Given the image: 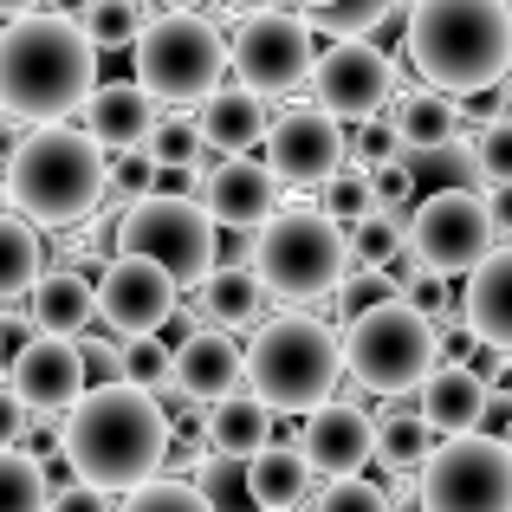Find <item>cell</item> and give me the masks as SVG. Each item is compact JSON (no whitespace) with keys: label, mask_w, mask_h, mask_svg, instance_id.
Returning a JSON list of instances; mask_svg holds the SVG:
<instances>
[{"label":"cell","mask_w":512,"mask_h":512,"mask_svg":"<svg viewBox=\"0 0 512 512\" xmlns=\"http://www.w3.org/2000/svg\"><path fill=\"white\" fill-rule=\"evenodd\" d=\"M163 448H169V409L130 383L85 389L59 415V461L72 467L78 487L104 493V500L111 493L124 500L130 487L163 474Z\"/></svg>","instance_id":"cell-1"},{"label":"cell","mask_w":512,"mask_h":512,"mask_svg":"<svg viewBox=\"0 0 512 512\" xmlns=\"http://www.w3.org/2000/svg\"><path fill=\"white\" fill-rule=\"evenodd\" d=\"M98 52L78 33L72 13H26L0 26V117L20 124H59L91 98Z\"/></svg>","instance_id":"cell-2"},{"label":"cell","mask_w":512,"mask_h":512,"mask_svg":"<svg viewBox=\"0 0 512 512\" xmlns=\"http://www.w3.org/2000/svg\"><path fill=\"white\" fill-rule=\"evenodd\" d=\"M104 163L111 156L72 124H33L7 156V175H0V195H7V214H20L39 234H59V227H78L98 214L104 201Z\"/></svg>","instance_id":"cell-3"},{"label":"cell","mask_w":512,"mask_h":512,"mask_svg":"<svg viewBox=\"0 0 512 512\" xmlns=\"http://www.w3.org/2000/svg\"><path fill=\"white\" fill-rule=\"evenodd\" d=\"M409 65L441 98L493 91L512 65L506 0H409Z\"/></svg>","instance_id":"cell-4"},{"label":"cell","mask_w":512,"mask_h":512,"mask_svg":"<svg viewBox=\"0 0 512 512\" xmlns=\"http://www.w3.org/2000/svg\"><path fill=\"white\" fill-rule=\"evenodd\" d=\"M240 357H247V396L260 402L266 415H286V422L325 409V402L338 396V376H344L338 331L312 312L266 318Z\"/></svg>","instance_id":"cell-5"},{"label":"cell","mask_w":512,"mask_h":512,"mask_svg":"<svg viewBox=\"0 0 512 512\" xmlns=\"http://www.w3.org/2000/svg\"><path fill=\"white\" fill-rule=\"evenodd\" d=\"M253 260L247 273L260 279L266 299H286V305H305V299H325V292L344 286L350 273V253H344V227L318 208H279L273 221L253 227Z\"/></svg>","instance_id":"cell-6"},{"label":"cell","mask_w":512,"mask_h":512,"mask_svg":"<svg viewBox=\"0 0 512 512\" xmlns=\"http://www.w3.org/2000/svg\"><path fill=\"white\" fill-rule=\"evenodd\" d=\"M338 350H344L350 383H363L370 396H383V402H402V396H415L422 376L441 363V331L428 325L415 305L376 299L370 312H357L344 325Z\"/></svg>","instance_id":"cell-7"},{"label":"cell","mask_w":512,"mask_h":512,"mask_svg":"<svg viewBox=\"0 0 512 512\" xmlns=\"http://www.w3.org/2000/svg\"><path fill=\"white\" fill-rule=\"evenodd\" d=\"M130 46H137L130 85L150 104H201L227 85V33L208 13H156V20H143Z\"/></svg>","instance_id":"cell-8"},{"label":"cell","mask_w":512,"mask_h":512,"mask_svg":"<svg viewBox=\"0 0 512 512\" xmlns=\"http://www.w3.org/2000/svg\"><path fill=\"white\" fill-rule=\"evenodd\" d=\"M117 260H150L169 273L175 292H195L214 266V221L195 208V195H143L117 214Z\"/></svg>","instance_id":"cell-9"},{"label":"cell","mask_w":512,"mask_h":512,"mask_svg":"<svg viewBox=\"0 0 512 512\" xmlns=\"http://www.w3.org/2000/svg\"><path fill=\"white\" fill-rule=\"evenodd\" d=\"M415 512H512V441L448 435L415 474Z\"/></svg>","instance_id":"cell-10"},{"label":"cell","mask_w":512,"mask_h":512,"mask_svg":"<svg viewBox=\"0 0 512 512\" xmlns=\"http://www.w3.org/2000/svg\"><path fill=\"white\" fill-rule=\"evenodd\" d=\"M402 247H409V260L422 266V273H435V279L474 273V266L500 247L487 195H474V188H435V195L402 221Z\"/></svg>","instance_id":"cell-11"},{"label":"cell","mask_w":512,"mask_h":512,"mask_svg":"<svg viewBox=\"0 0 512 512\" xmlns=\"http://www.w3.org/2000/svg\"><path fill=\"white\" fill-rule=\"evenodd\" d=\"M312 59H318V46H312V33H305V20L299 13H279V7L240 13L234 39H227V72H234V85L253 91V98L292 91L312 72Z\"/></svg>","instance_id":"cell-12"},{"label":"cell","mask_w":512,"mask_h":512,"mask_svg":"<svg viewBox=\"0 0 512 512\" xmlns=\"http://www.w3.org/2000/svg\"><path fill=\"white\" fill-rule=\"evenodd\" d=\"M266 175L279 182V195H299V188H325L344 169V124L318 104H292V111L266 117Z\"/></svg>","instance_id":"cell-13"},{"label":"cell","mask_w":512,"mask_h":512,"mask_svg":"<svg viewBox=\"0 0 512 512\" xmlns=\"http://www.w3.org/2000/svg\"><path fill=\"white\" fill-rule=\"evenodd\" d=\"M312 104L331 111L344 124H363V117H383V104L396 98V59H389L376 39H350V46H325L312 59Z\"/></svg>","instance_id":"cell-14"},{"label":"cell","mask_w":512,"mask_h":512,"mask_svg":"<svg viewBox=\"0 0 512 512\" xmlns=\"http://www.w3.org/2000/svg\"><path fill=\"white\" fill-rule=\"evenodd\" d=\"M175 299H182V292H175L169 273H156L150 260H111L104 279H98V292H91V318H104L111 338L130 344V338H156L175 318Z\"/></svg>","instance_id":"cell-15"},{"label":"cell","mask_w":512,"mask_h":512,"mask_svg":"<svg viewBox=\"0 0 512 512\" xmlns=\"http://www.w3.org/2000/svg\"><path fill=\"white\" fill-rule=\"evenodd\" d=\"M370 448H376L370 409L350 402V396H331L325 409H312V415H305V428L292 435V454L305 461V474H312V480H350V474H363V467H370Z\"/></svg>","instance_id":"cell-16"},{"label":"cell","mask_w":512,"mask_h":512,"mask_svg":"<svg viewBox=\"0 0 512 512\" xmlns=\"http://www.w3.org/2000/svg\"><path fill=\"white\" fill-rule=\"evenodd\" d=\"M247 389V357H240V344L227 338V331H188L182 344L169 350V402H227Z\"/></svg>","instance_id":"cell-17"},{"label":"cell","mask_w":512,"mask_h":512,"mask_svg":"<svg viewBox=\"0 0 512 512\" xmlns=\"http://www.w3.org/2000/svg\"><path fill=\"white\" fill-rule=\"evenodd\" d=\"M201 214H208L221 234H253L260 221L279 214V182L266 175L260 156H221L208 175H201Z\"/></svg>","instance_id":"cell-18"},{"label":"cell","mask_w":512,"mask_h":512,"mask_svg":"<svg viewBox=\"0 0 512 512\" xmlns=\"http://www.w3.org/2000/svg\"><path fill=\"white\" fill-rule=\"evenodd\" d=\"M7 396L20 402L26 415H65L78 396H85V363H78V344L72 338H26L20 357H13Z\"/></svg>","instance_id":"cell-19"},{"label":"cell","mask_w":512,"mask_h":512,"mask_svg":"<svg viewBox=\"0 0 512 512\" xmlns=\"http://www.w3.org/2000/svg\"><path fill=\"white\" fill-rule=\"evenodd\" d=\"M487 396L493 389L480 383L467 363H435V370L422 376V389H415V415L435 428V441L480 435V428H487Z\"/></svg>","instance_id":"cell-20"},{"label":"cell","mask_w":512,"mask_h":512,"mask_svg":"<svg viewBox=\"0 0 512 512\" xmlns=\"http://www.w3.org/2000/svg\"><path fill=\"white\" fill-rule=\"evenodd\" d=\"M461 325L474 344L512 350V247H493L487 260L467 273V299H461Z\"/></svg>","instance_id":"cell-21"},{"label":"cell","mask_w":512,"mask_h":512,"mask_svg":"<svg viewBox=\"0 0 512 512\" xmlns=\"http://www.w3.org/2000/svg\"><path fill=\"white\" fill-rule=\"evenodd\" d=\"M26 325H33V338L78 344V331H91V279L72 273V266H46L39 286L26 292Z\"/></svg>","instance_id":"cell-22"},{"label":"cell","mask_w":512,"mask_h":512,"mask_svg":"<svg viewBox=\"0 0 512 512\" xmlns=\"http://www.w3.org/2000/svg\"><path fill=\"white\" fill-rule=\"evenodd\" d=\"M85 111V137L98 143V150H137L143 143V130L156 124V104L143 98L137 85H91V98L78 104Z\"/></svg>","instance_id":"cell-23"},{"label":"cell","mask_w":512,"mask_h":512,"mask_svg":"<svg viewBox=\"0 0 512 512\" xmlns=\"http://www.w3.org/2000/svg\"><path fill=\"white\" fill-rule=\"evenodd\" d=\"M195 137H201V150L247 156L253 143L266 137V98H253V91H240V85H221L214 98H201Z\"/></svg>","instance_id":"cell-24"},{"label":"cell","mask_w":512,"mask_h":512,"mask_svg":"<svg viewBox=\"0 0 512 512\" xmlns=\"http://www.w3.org/2000/svg\"><path fill=\"white\" fill-rule=\"evenodd\" d=\"M389 130H396V150H448V143H461V104L441 91H402V104L389 111Z\"/></svg>","instance_id":"cell-25"},{"label":"cell","mask_w":512,"mask_h":512,"mask_svg":"<svg viewBox=\"0 0 512 512\" xmlns=\"http://www.w3.org/2000/svg\"><path fill=\"white\" fill-rule=\"evenodd\" d=\"M201 422H208V454L214 461H253V454L273 441V415H266L247 389L227 396V402H214Z\"/></svg>","instance_id":"cell-26"},{"label":"cell","mask_w":512,"mask_h":512,"mask_svg":"<svg viewBox=\"0 0 512 512\" xmlns=\"http://www.w3.org/2000/svg\"><path fill=\"white\" fill-rule=\"evenodd\" d=\"M370 435H376L370 461H383L389 474H422V461L435 454V428H428L422 415L409 409V402H389V409H376V415H370Z\"/></svg>","instance_id":"cell-27"},{"label":"cell","mask_w":512,"mask_h":512,"mask_svg":"<svg viewBox=\"0 0 512 512\" xmlns=\"http://www.w3.org/2000/svg\"><path fill=\"white\" fill-rule=\"evenodd\" d=\"M247 493H253V512H299L305 493H312V474H305V461L292 448L266 441L247 461Z\"/></svg>","instance_id":"cell-28"},{"label":"cell","mask_w":512,"mask_h":512,"mask_svg":"<svg viewBox=\"0 0 512 512\" xmlns=\"http://www.w3.org/2000/svg\"><path fill=\"white\" fill-rule=\"evenodd\" d=\"M195 305H201V318H214V325H247V318L266 312V292H260V279H253L247 266H208L201 286H195Z\"/></svg>","instance_id":"cell-29"},{"label":"cell","mask_w":512,"mask_h":512,"mask_svg":"<svg viewBox=\"0 0 512 512\" xmlns=\"http://www.w3.org/2000/svg\"><path fill=\"white\" fill-rule=\"evenodd\" d=\"M46 234L26 227L20 214H0V299H26L46 273Z\"/></svg>","instance_id":"cell-30"},{"label":"cell","mask_w":512,"mask_h":512,"mask_svg":"<svg viewBox=\"0 0 512 512\" xmlns=\"http://www.w3.org/2000/svg\"><path fill=\"white\" fill-rule=\"evenodd\" d=\"M344 253H350V273H383L402 253V214H383V208L357 214L344 227Z\"/></svg>","instance_id":"cell-31"},{"label":"cell","mask_w":512,"mask_h":512,"mask_svg":"<svg viewBox=\"0 0 512 512\" xmlns=\"http://www.w3.org/2000/svg\"><path fill=\"white\" fill-rule=\"evenodd\" d=\"M299 20H305V33H312V46L318 39L350 46V39H370L376 26L389 20V7L383 0H331V7H318V13H299Z\"/></svg>","instance_id":"cell-32"},{"label":"cell","mask_w":512,"mask_h":512,"mask_svg":"<svg viewBox=\"0 0 512 512\" xmlns=\"http://www.w3.org/2000/svg\"><path fill=\"white\" fill-rule=\"evenodd\" d=\"M78 33L91 39V52H117L143 33V0H85L78 7Z\"/></svg>","instance_id":"cell-33"},{"label":"cell","mask_w":512,"mask_h":512,"mask_svg":"<svg viewBox=\"0 0 512 512\" xmlns=\"http://www.w3.org/2000/svg\"><path fill=\"white\" fill-rule=\"evenodd\" d=\"M137 150L150 156L156 169H195V156H201L195 117H182V111H156V124L143 130V143H137Z\"/></svg>","instance_id":"cell-34"},{"label":"cell","mask_w":512,"mask_h":512,"mask_svg":"<svg viewBox=\"0 0 512 512\" xmlns=\"http://www.w3.org/2000/svg\"><path fill=\"white\" fill-rule=\"evenodd\" d=\"M188 487L201 493V506L208 512H253V493H247V461H201L195 467V480Z\"/></svg>","instance_id":"cell-35"},{"label":"cell","mask_w":512,"mask_h":512,"mask_svg":"<svg viewBox=\"0 0 512 512\" xmlns=\"http://www.w3.org/2000/svg\"><path fill=\"white\" fill-rule=\"evenodd\" d=\"M0 512H46V480L39 461L20 448H0Z\"/></svg>","instance_id":"cell-36"},{"label":"cell","mask_w":512,"mask_h":512,"mask_svg":"<svg viewBox=\"0 0 512 512\" xmlns=\"http://www.w3.org/2000/svg\"><path fill=\"white\" fill-rule=\"evenodd\" d=\"M124 383L163 402L169 396V344L163 338H130L124 344Z\"/></svg>","instance_id":"cell-37"},{"label":"cell","mask_w":512,"mask_h":512,"mask_svg":"<svg viewBox=\"0 0 512 512\" xmlns=\"http://www.w3.org/2000/svg\"><path fill=\"white\" fill-rule=\"evenodd\" d=\"M111 512H208V506H201V493L188 487V480L156 474V480H143V487H130Z\"/></svg>","instance_id":"cell-38"},{"label":"cell","mask_w":512,"mask_h":512,"mask_svg":"<svg viewBox=\"0 0 512 512\" xmlns=\"http://www.w3.org/2000/svg\"><path fill=\"white\" fill-rule=\"evenodd\" d=\"M467 150H474L480 188H506L512 182V117H487V130H480Z\"/></svg>","instance_id":"cell-39"},{"label":"cell","mask_w":512,"mask_h":512,"mask_svg":"<svg viewBox=\"0 0 512 512\" xmlns=\"http://www.w3.org/2000/svg\"><path fill=\"white\" fill-rule=\"evenodd\" d=\"M318 195H325V208H318V214H331V221H338V227L376 208V195H370V169H357V163H344V169L331 175L325 188H318Z\"/></svg>","instance_id":"cell-40"},{"label":"cell","mask_w":512,"mask_h":512,"mask_svg":"<svg viewBox=\"0 0 512 512\" xmlns=\"http://www.w3.org/2000/svg\"><path fill=\"white\" fill-rule=\"evenodd\" d=\"M143 195H156V163L150 156H111L104 163V201H117V208H130V201H143Z\"/></svg>","instance_id":"cell-41"},{"label":"cell","mask_w":512,"mask_h":512,"mask_svg":"<svg viewBox=\"0 0 512 512\" xmlns=\"http://www.w3.org/2000/svg\"><path fill=\"white\" fill-rule=\"evenodd\" d=\"M396 130H389V117H363V124H350V137H344V163H357V169H383V163H396Z\"/></svg>","instance_id":"cell-42"},{"label":"cell","mask_w":512,"mask_h":512,"mask_svg":"<svg viewBox=\"0 0 512 512\" xmlns=\"http://www.w3.org/2000/svg\"><path fill=\"white\" fill-rule=\"evenodd\" d=\"M409 175H435L441 188H474L480 195V169H474V150L467 143H448V150H428V156H415V163H402Z\"/></svg>","instance_id":"cell-43"},{"label":"cell","mask_w":512,"mask_h":512,"mask_svg":"<svg viewBox=\"0 0 512 512\" xmlns=\"http://www.w3.org/2000/svg\"><path fill=\"white\" fill-rule=\"evenodd\" d=\"M312 512H389V500H383V487H376V480L350 474V480H325V487H318V500H312Z\"/></svg>","instance_id":"cell-44"},{"label":"cell","mask_w":512,"mask_h":512,"mask_svg":"<svg viewBox=\"0 0 512 512\" xmlns=\"http://www.w3.org/2000/svg\"><path fill=\"white\" fill-rule=\"evenodd\" d=\"M78 363H85V389L124 383V344L117 338H85L78 344Z\"/></svg>","instance_id":"cell-45"},{"label":"cell","mask_w":512,"mask_h":512,"mask_svg":"<svg viewBox=\"0 0 512 512\" xmlns=\"http://www.w3.org/2000/svg\"><path fill=\"white\" fill-rule=\"evenodd\" d=\"M409 188H415V175L402 169V156H396V163H383V169H370V195H376V208H383V214H402Z\"/></svg>","instance_id":"cell-46"},{"label":"cell","mask_w":512,"mask_h":512,"mask_svg":"<svg viewBox=\"0 0 512 512\" xmlns=\"http://www.w3.org/2000/svg\"><path fill=\"white\" fill-rule=\"evenodd\" d=\"M338 299H344V312L357 318V312H370L376 299H389V286H383V273H344Z\"/></svg>","instance_id":"cell-47"},{"label":"cell","mask_w":512,"mask_h":512,"mask_svg":"<svg viewBox=\"0 0 512 512\" xmlns=\"http://www.w3.org/2000/svg\"><path fill=\"white\" fill-rule=\"evenodd\" d=\"M46 512H111V500L91 487H59V493H46Z\"/></svg>","instance_id":"cell-48"},{"label":"cell","mask_w":512,"mask_h":512,"mask_svg":"<svg viewBox=\"0 0 512 512\" xmlns=\"http://www.w3.org/2000/svg\"><path fill=\"white\" fill-rule=\"evenodd\" d=\"M26 422H33V415L20 409V402L7 396V389H0V448H20V435H26Z\"/></svg>","instance_id":"cell-49"},{"label":"cell","mask_w":512,"mask_h":512,"mask_svg":"<svg viewBox=\"0 0 512 512\" xmlns=\"http://www.w3.org/2000/svg\"><path fill=\"white\" fill-rule=\"evenodd\" d=\"M487 214H493V234H506V247H512V182L487 188Z\"/></svg>","instance_id":"cell-50"},{"label":"cell","mask_w":512,"mask_h":512,"mask_svg":"<svg viewBox=\"0 0 512 512\" xmlns=\"http://www.w3.org/2000/svg\"><path fill=\"white\" fill-rule=\"evenodd\" d=\"M46 0H0V20H26V13H39Z\"/></svg>","instance_id":"cell-51"},{"label":"cell","mask_w":512,"mask_h":512,"mask_svg":"<svg viewBox=\"0 0 512 512\" xmlns=\"http://www.w3.org/2000/svg\"><path fill=\"white\" fill-rule=\"evenodd\" d=\"M201 0H163V13H195Z\"/></svg>","instance_id":"cell-52"},{"label":"cell","mask_w":512,"mask_h":512,"mask_svg":"<svg viewBox=\"0 0 512 512\" xmlns=\"http://www.w3.org/2000/svg\"><path fill=\"white\" fill-rule=\"evenodd\" d=\"M318 7H331V0H299V13H318Z\"/></svg>","instance_id":"cell-53"},{"label":"cell","mask_w":512,"mask_h":512,"mask_svg":"<svg viewBox=\"0 0 512 512\" xmlns=\"http://www.w3.org/2000/svg\"><path fill=\"white\" fill-rule=\"evenodd\" d=\"M383 7H389V13H402V7H409V0H383Z\"/></svg>","instance_id":"cell-54"},{"label":"cell","mask_w":512,"mask_h":512,"mask_svg":"<svg viewBox=\"0 0 512 512\" xmlns=\"http://www.w3.org/2000/svg\"><path fill=\"white\" fill-rule=\"evenodd\" d=\"M0 214H7V195H0Z\"/></svg>","instance_id":"cell-55"},{"label":"cell","mask_w":512,"mask_h":512,"mask_svg":"<svg viewBox=\"0 0 512 512\" xmlns=\"http://www.w3.org/2000/svg\"><path fill=\"white\" fill-rule=\"evenodd\" d=\"M0 124H7V117H0Z\"/></svg>","instance_id":"cell-56"}]
</instances>
